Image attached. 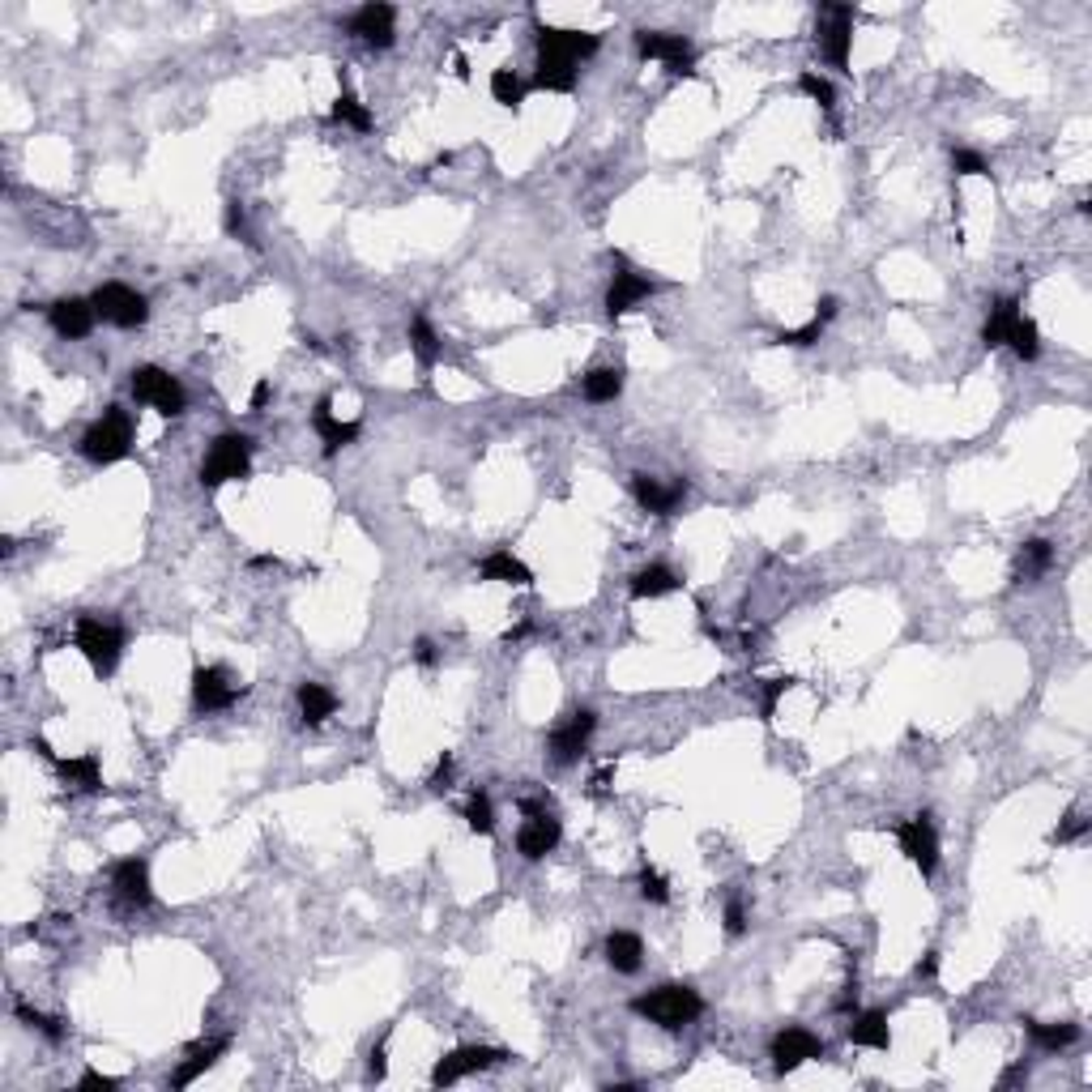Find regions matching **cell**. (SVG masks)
Here are the masks:
<instances>
[{
  "label": "cell",
  "mask_w": 1092,
  "mask_h": 1092,
  "mask_svg": "<svg viewBox=\"0 0 1092 1092\" xmlns=\"http://www.w3.org/2000/svg\"><path fill=\"white\" fill-rule=\"evenodd\" d=\"M819 333H824L819 320H811V325H803V329H781L777 346H811V342H819Z\"/></svg>",
  "instance_id": "cell-44"
},
{
  "label": "cell",
  "mask_w": 1092,
  "mask_h": 1092,
  "mask_svg": "<svg viewBox=\"0 0 1092 1092\" xmlns=\"http://www.w3.org/2000/svg\"><path fill=\"white\" fill-rule=\"evenodd\" d=\"M640 956H645V947H640V939L632 931H614L607 939V960L614 973H636L640 969Z\"/></svg>",
  "instance_id": "cell-27"
},
{
  "label": "cell",
  "mask_w": 1092,
  "mask_h": 1092,
  "mask_svg": "<svg viewBox=\"0 0 1092 1092\" xmlns=\"http://www.w3.org/2000/svg\"><path fill=\"white\" fill-rule=\"evenodd\" d=\"M448 781H453V755L444 751V755H440V764H435V773H431V781H427V786H431L435 794H444V790H448Z\"/></svg>",
  "instance_id": "cell-46"
},
{
  "label": "cell",
  "mask_w": 1092,
  "mask_h": 1092,
  "mask_svg": "<svg viewBox=\"0 0 1092 1092\" xmlns=\"http://www.w3.org/2000/svg\"><path fill=\"white\" fill-rule=\"evenodd\" d=\"M1020 316V303L1016 299H998L995 307H991V316H986V325H982V342L991 346H1003L1007 342V329H1011V320Z\"/></svg>",
  "instance_id": "cell-29"
},
{
  "label": "cell",
  "mask_w": 1092,
  "mask_h": 1092,
  "mask_svg": "<svg viewBox=\"0 0 1092 1092\" xmlns=\"http://www.w3.org/2000/svg\"><path fill=\"white\" fill-rule=\"evenodd\" d=\"M854 1046H867V1050H888L892 1046V1033H888V1016L883 1011H863L850 1029H845Z\"/></svg>",
  "instance_id": "cell-24"
},
{
  "label": "cell",
  "mask_w": 1092,
  "mask_h": 1092,
  "mask_svg": "<svg viewBox=\"0 0 1092 1092\" xmlns=\"http://www.w3.org/2000/svg\"><path fill=\"white\" fill-rule=\"evenodd\" d=\"M299 709H303L307 726H320L338 713V696H333L325 683H299Z\"/></svg>",
  "instance_id": "cell-25"
},
{
  "label": "cell",
  "mask_w": 1092,
  "mask_h": 1092,
  "mask_svg": "<svg viewBox=\"0 0 1092 1092\" xmlns=\"http://www.w3.org/2000/svg\"><path fill=\"white\" fill-rule=\"evenodd\" d=\"M223 1055H226V1037H214V1042L188 1046V1055H184V1062H179V1071L171 1075V1088H188L192 1080H201V1075L210 1071Z\"/></svg>",
  "instance_id": "cell-20"
},
{
  "label": "cell",
  "mask_w": 1092,
  "mask_h": 1092,
  "mask_svg": "<svg viewBox=\"0 0 1092 1092\" xmlns=\"http://www.w3.org/2000/svg\"><path fill=\"white\" fill-rule=\"evenodd\" d=\"M410 351L418 354L422 367H431L435 358H440V338H435V329L427 325V316H415V320H410Z\"/></svg>",
  "instance_id": "cell-34"
},
{
  "label": "cell",
  "mask_w": 1092,
  "mask_h": 1092,
  "mask_svg": "<svg viewBox=\"0 0 1092 1092\" xmlns=\"http://www.w3.org/2000/svg\"><path fill=\"white\" fill-rule=\"evenodd\" d=\"M18 1020H26L31 1029H38V1033L47 1037V1042H60V1037H64V1029H60L56 1020H47L43 1011H34V1007H26V1003H18Z\"/></svg>",
  "instance_id": "cell-41"
},
{
  "label": "cell",
  "mask_w": 1092,
  "mask_h": 1092,
  "mask_svg": "<svg viewBox=\"0 0 1092 1092\" xmlns=\"http://www.w3.org/2000/svg\"><path fill=\"white\" fill-rule=\"evenodd\" d=\"M934 969H939V956H934V952H927V960H922V965H918V978H934Z\"/></svg>",
  "instance_id": "cell-54"
},
{
  "label": "cell",
  "mask_w": 1092,
  "mask_h": 1092,
  "mask_svg": "<svg viewBox=\"0 0 1092 1092\" xmlns=\"http://www.w3.org/2000/svg\"><path fill=\"white\" fill-rule=\"evenodd\" d=\"M742 931H747V918H742V905H739V901H730V905H726V934H735V939H739Z\"/></svg>",
  "instance_id": "cell-48"
},
{
  "label": "cell",
  "mask_w": 1092,
  "mask_h": 1092,
  "mask_svg": "<svg viewBox=\"0 0 1092 1092\" xmlns=\"http://www.w3.org/2000/svg\"><path fill=\"white\" fill-rule=\"evenodd\" d=\"M598 51V34L589 31H563V26H543L538 22V56L559 60V64H581L585 56Z\"/></svg>",
  "instance_id": "cell-7"
},
{
  "label": "cell",
  "mask_w": 1092,
  "mask_h": 1092,
  "mask_svg": "<svg viewBox=\"0 0 1092 1092\" xmlns=\"http://www.w3.org/2000/svg\"><path fill=\"white\" fill-rule=\"evenodd\" d=\"M1029 1037L1042 1050H1062V1046H1071L1075 1037H1080V1029H1075V1024H1033L1029 1020Z\"/></svg>",
  "instance_id": "cell-35"
},
{
  "label": "cell",
  "mask_w": 1092,
  "mask_h": 1092,
  "mask_svg": "<svg viewBox=\"0 0 1092 1092\" xmlns=\"http://www.w3.org/2000/svg\"><path fill=\"white\" fill-rule=\"evenodd\" d=\"M128 444H133V418H128V410H120V406H111L107 415L82 435V453L95 461V466H111V461L128 457Z\"/></svg>",
  "instance_id": "cell-2"
},
{
  "label": "cell",
  "mask_w": 1092,
  "mask_h": 1092,
  "mask_svg": "<svg viewBox=\"0 0 1092 1092\" xmlns=\"http://www.w3.org/2000/svg\"><path fill=\"white\" fill-rule=\"evenodd\" d=\"M819 1055H824V1042H819L815 1033H806V1029H781V1033L773 1037V1067H777L781 1075L799 1071L803 1062H811V1059H819Z\"/></svg>",
  "instance_id": "cell-13"
},
{
  "label": "cell",
  "mask_w": 1092,
  "mask_h": 1092,
  "mask_svg": "<svg viewBox=\"0 0 1092 1092\" xmlns=\"http://www.w3.org/2000/svg\"><path fill=\"white\" fill-rule=\"evenodd\" d=\"M1003 346H1011V351H1016L1024 363H1033L1037 354H1042V338H1037V325L1029 316H1016L1011 320V329H1007V342Z\"/></svg>",
  "instance_id": "cell-31"
},
{
  "label": "cell",
  "mask_w": 1092,
  "mask_h": 1092,
  "mask_svg": "<svg viewBox=\"0 0 1092 1092\" xmlns=\"http://www.w3.org/2000/svg\"><path fill=\"white\" fill-rule=\"evenodd\" d=\"M1050 563H1055V546L1046 538H1033L1016 550V581H1037V576H1046Z\"/></svg>",
  "instance_id": "cell-26"
},
{
  "label": "cell",
  "mask_w": 1092,
  "mask_h": 1092,
  "mask_svg": "<svg viewBox=\"0 0 1092 1092\" xmlns=\"http://www.w3.org/2000/svg\"><path fill=\"white\" fill-rule=\"evenodd\" d=\"M333 120H338V124H351L354 133H367V128H371V111H367L354 95H346V90H342L338 102H333Z\"/></svg>",
  "instance_id": "cell-36"
},
{
  "label": "cell",
  "mask_w": 1092,
  "mask_h": 1092,
  "mask_svg": "<svg viewBox=\"0 0 1092 1092\" xmlns=\"http://www.w3.org/2000/svg\"><path fill=\"white\" fill-rule=\"evenodd\" d=\"M896 841H901V854L922 870V875H934V867H939V837H934L931 815L905 819V824L896 828Z\"/></svg>",
  "instance_id": "cell-8"
},
{
  "label": "cell",
  "mask_w": 1092,
  "mask_h": 1092,
  "mask_svg": "<svg viewBox=\"0 0 1092 1092\" xmlns=\"http://www.w3.org/2000/svg\"><path fill=\"white\" fill-rule=\"evenodd\" d=\"M674 589H678V576L671 568H662V563L632 576V598H662V594H674Z\"/></svg>",
  "instance_id": "cell-28"
},
{
  "label": "cell",
  "mask_w": 1092,
  "mask_h": 1092,
  "mask_svg": "<svg viewBox=\"0 0 1092 1092\" xmlns=\"http://www.w3.org/2000/svg\"><path fill=\"white\" fill-rule=\"evenodd\" d=\"M491 95H495V102H504V107H521V102H525V86H521V77L512 73V69H495L491 73Z\"/></svg>",
  "instance_id": "cell-38"
},
{
  "label": "cell",
  "mask_w": 1092,
  "mask_h": 1092,
  "mask_svg": "<svg viewBox=\"0 0 1092 1092\" xmlns=\"http://www.w3.org/2000/svg\"><path fill=\"white\" fill-rule=\"evenodd\" d=\"M508 1055L504 1050H491V1046H457L453 1055H444L435 1062L431 1071V1084H453L461 1075H474V1071H486V1067H499Z\"/></svg>",
  "instance_id": "cell-9"
},
{
  "label": "cell",
  "mask_w": 1092,
  "mask_h": 1092,
  "mask_svg": "<svg viewBox=\"0 0 1092 1092\" xmlns=\"http://www.w3.org/2000/svg\"><path fill=\"white\" fill-rule=\"evenodd\" d=\"M534 86L538 90H555V95H568V90L576 86V69H572V64H559V60H538Z\"/></svg>",
  "instance_id": "cell-33"
},
{
  "label": "cell",
  "mask_w": 1092,
  "mask_h": 1092,
  "mask_svg": "<svg viewBox=\"0 0 1092 1092\" xmlns=\"http://www.w3.org/2000/svg\"><path fill=\"white\" fill-rule=\"evenodd\" d=\"M371 1080H384V1046L371 1050Z\"/></svg>",
  "instance_id": "cell-53"
},
{
  "label": "cell",
  "mask_w": 1092,
  "mask_h": 1092,
  "mask_svg": "<svg viewBox=\"0 0 1092 1092\" xmlns=\"http://www.w3.org/2000/svg\"><path fill=\"white\" fill-rule=\"evenodd\" d=\"M828 26H819V47L832 69H850V43H854V9L850 5H824Z\"/></svg>",
  "instance_id": "cell-12"
},
{
  "label": "cell",
  "mask_w": 1092,
  "mask_h": 1092,
  "mask_svg": "<svg viewBox=\"0 0 1092 1092\" xmlns=\"http://www.w3.org/2000/svg\"><path fill=\"white\" fill-rule=\"evenodd\" d=\"M235 696H239V687L230 683V674L223 666H201V671L192 674V700H197V709H205V713L230 709Z\"/></svg>",
  "instance_id": "cell-14"
},
{
  "label": "cell",
  "mask_w": 1092,
  "mask_h": 1092,
  "mask_svg": "<svg viewBox=\"0 0 1092 1092\" xmlns=\"http://www.w3.org/2000/svg\"><path fill=\"white\" fill-rule=\"evenodd\" d=\"M111 888H115V896H120L124 905H133V909H141V905H150V863L146 858H124V863H115V870H111Z\"/></svg>",
  "instance_id": "cell-16"
},
{
  "label": "cell",
  "mask_w": 1092,
  "mask_h": 1092,
  "mask_svg": "<svg viewBox=\"0 0 1092 1092\" xmlns=\"http://www.w3.org/2000/svg\"><path fill=\"white\" fill-rule=\"evenodd\" d=\"M594 726H598V717L589 713V709L572 713L563 726H555V730H550V742H546L550 760H555V764H576V760L585 755V747H589V735H594Z\"/></svg>",
  "instance_id": "cell-11"
},
{
  "label": "cell",
  "mask_w": 1092,
  "mask_h": 1092,
  "mask_svg": "<svg viewBox=\"0 0 1092 1092\" xmlns=\"http://www.w3.org/2000/svg\"><path fill=\"white\" fill-rule=\"evenodd\" d=\"M555 845H559V819L550 815V811L530 815V819L521 824V832H517V850H521L525 863H538V858H546L550 850H555Z\"/></svg>",
  "instance_id": "cell-15"
},
{
  "label": "cell",
  "mask_w": 1092,
  "mask_h": 1092,
  "mask_svg": "<svg viewBox=\"0 0 1092 1092\" xmlns=\"http://www.w3.org/2000/svg\"><path fill=\"white\" fill-rule=\"evenodd\" d=\"M77 1088H82V1092H98V1088H102V1092H111V1088H120V1080H115V1075H102V1071H86V1075H82V1084H77Z\"/></svg>",
  "instance_id": "cell-47"
},
{
  "label": "cell",
  "mask_w": 1092,
  "mask_h": 1092,
  "mask_svg": "<svg viewBox=\"0 0 1092 1092\" xmlns=\"http://www.w3.org/2000/svg\"><path fill=\"white\" fill-rule=\"evenodd\" d=\"M525 632H530V623H517V627H512V632H508V636H504V640H508V645H512V640H521V636H525Z\"/></svg>",
  "instance_id": "cell-55"
},
{
  "label": "cell",
  "mask_w": 1092,
  "mask_h": 1092,
  "mask_svg": "<svg viewBox=\"0 0 1092 1092\" xmlns=\"http://www.w3.org/2000/svg\"><path fill=\"white\" fill-rule=\"evenodd\" d=\"M653 287L640 274H632V269H623V274H614V282H610V290H607V312L610 316H623V312H632V307L645 299Z\"/></svg>",
  "instance_id": "cell-23"
},
{
  "label": "cell",
  "mask_w": 1092,
  "mask_h": 1092,
  "mask_svg": "<svg viewBox=\"0 0 1092 1092\" xmlns=\"http://www.w3.org/2000/svg\"><path fill=\"white\" fill-rule=\"evenodd\" d=\"M226 230H230V235H243V210H239V201L226 205Z\"/></svg>",
  "instance_id": "cell-49"
},
{
  "label": "cell",
  "mask_w": 1092,
  "mask_h": 1092,
  "mask_svg": "<svg viewBox=\"0 0 1092 1092\" xmlns=\"http://www.w3.org/2000/svg\"><path fill=\"white\" fill-rule=\"evenodd\" d=\"M56 768H60V777H64V781H73L77 790H90V794L102 790V777H98V760H95V755H77V760H60Z\"/></svg>",
  "instance_id": "cell-32"
},
{
  "label": "cell",
  "mask_w": 1092,
  "mask_h": 1092,
  "mask_svg": "<svg viewBox=\"0 0 1092 1092\" xmlns=\"http://www.w3.org/2000/svg\"><path fill=\"white\" fill-rule=\"evenodd\" d=\"M415 662L418 666H435V645H431V640H418V645H415Z\"/></svg>",
  "instance_id": "cell-51"
},
{
  "label": "cell",
  "mask_w": 1092,
  "mask_h": 1092,
  "mask_svg": "<svg viewBox=\"0 0 1092 1092\" xmlns=\"http://www.w3.org/2000/svg\"><path fill=\"white\" fill-rule=\"evenodd\" d=\"M479 576H482V581H499V585H517V589H530V585H534V572L525 568V563L512 555V550H495V555H486L482 568H479Z\"/></svg>",
  "instance_id": "cell-22"
},
{
  "label": "cell",
  "mask_w": 1092,
  "mask_h": 1092,
  "mask_svg": "<svg viewBox=\"0 0 1092 1092\" xmlns=\"http://www.w3.org/2000/svg\"><path fill=\"white\" fill-rule=\"evenodd\" d=\"M265 402H269V380H261L252 389V410H265Z\"/></svg>",
  "instance_id": "cell-52"
},
{
  "label": "cell",
  "mask_w": 1092,
  "mask_h": 1092,
  "mask_svg": "<svg viewBox=\"0 0 1092 1092\" xmlns=\"http://www.w3.org/2000/svg\"><path fill=\"white\" fill-rule=\"evenodd\" d=\"M799 90H803L806 98H815L824 111L837 107V90H832L828 77H819V73H803V77H799Z\"/></svg>",
  "instance_id": "cell-39"
},
{
  "label": "cell",
  "mask_w": 1092,
  "mask_h": 1092,
  "mask_svg": "<svg viewBox=\"0 0 1092 1092\" xmlns=\"http://www.w3.org/2000/svg\"><path fill=\"white\" fill-rule=\"evenodd\" d=\"M95 303L90 299H56L51 303V329L60 333V338H86L90 329H95Z\"/></svg>",
  "instance_id": "cell-19"
},
{
  "label": "cell",
  "mask_w": 1092,
  "mask_h": 1092,
  "mask_svg": "<svg viewBox=\"0 0 1092 1092\" xmlns=\"http://www.w3.org/2000/svg\"><path fill=\"white\" fill-rule=\"evenodd\" d=\"M790 687H794V678H768V687H764V700H760V717H764V722H773V713H777V700L786 696Z\"/></svg>",
  "instance_id": "cell-43"
},
{
  "label": "cell",
  "mask_w": 1092,
  "mask_h": 1092,
  "mask_svg": "<svg viewBox=\"0 0 1092 1092\" xmlns=\"http://www.w3.org/2000/svg\"><path fill=\"white\" fill-rule=\"evenodd\" d=\"M636 51L645 60H662L671 73H691V60H696V51H691V38L683 34H662V31H636Z\"/></svg>",
  "instance_id": "cell-10"
},
{
  "label": "cell",
  "mask_w": 1092,
  "mask_h": 1092,
  "mask_svg": "<svg viewBox=\"0 0 1092 1092\" xmlns=\"http://www.w3.org/2000/svg\"><path fill=\"white\" fill-rule=\"evenodd\" d=\"M632 1011L653 1024H662V1029H683V1024H691L704 1011V998L691 991V986H658V991L640 995Z\"/></svg>",
  "instance_id": "cell-1"
},
{
  "label": "cell",
  "mask_w": 1092,
  "mask_h": 1092,
  "mask_svg": "<svg viewBox=\"0 0 1092 1092\" xmlns=\"http://www.w3.org/2000/svg\"><path fill=\"white\" fill-rule=\"evenodd\" d=\"M952 171L956 175H991V162L978 150H952Z\"/></svg>",
  "instance_id": "cell-40"
},
{
  "label": "cell",
  "mask_w": 1092,
  "mask_h": 1092,
  "mask_svg": "<svg viewBox=\"0 0 1092 1092\" xmlns=\"http://www.w3.org/2000/svg\"><path fill=\"white\" fill-rule=\"evenodd\" d=\"M466 824H470V832H479V837H491L495 811H491V799H486V794H479V790L470 794V803H466Z\"/></svg>",
  "instance_id": "cell-37"
},
{
  "label": "cell",
  "mask_w": 1092,
  "mask_h": 1092,
  "mask_svg": "<svg viewBox=\"0 0 1092 1092\" xmlns=\"http://www.w3.org/2000/svg\"><path fill=\"white\" fill-rule=\"evenodd\" d=\"M1088 832V819L1080 815V811H1067V819H1062V828L1055 832V841L1059 845H1067V841H1075V837H1084Z\"/></svg>",
  "instance_id": "cell-45"
},
{
  "label": "cell",
  "mask_w": 1092,
  "mask_h": 1092,
  "mask_svg": "<svg viewBox=\"0 0 1092 1092\" xmlns=\"http://www.w3.org/2000/svg\"><path fill=\"white\" fill-rule=\"evenodd\" d=\"M252 470V440L248 435H218L210 444V453L201 461V482L205 486H223L235 479H248Z\"/></svg>",
  "instance_id": "cell-3"
},
{
  "label": "cell",
  "mask_w": 1092,
  "mask_h": 1092,
  "mask_svg": "<svg viewBox=\"0 0 1092 1092\" xmlns=\"http://www.w3.org/2000/svg\"><path fill=\"white\" fill-rule=\"evenodd\" d=\"M640 896H645V901H653V905H666L671 901V888H666V879L658 875V870H640Z\"/></svg>",
  "instance_id": "cell-42"
},
{
  "label": "cell",
  "mask_w": 1092,
  "mask_h": 1092,
  "mask_svg": "<svg viewBox=\"0 0 1092 1092\" xmlns=\"http://www.w3.org/2000/svg\"><path fill=\"white\" fill-rule=\"evenodd\" d=\"M393 22H397V13H393V5H363L351 18V34L354 38H363L367 47H389L393 43Z\"/></svg>",
  "instance_id": "cell-18"
},
{
  "label": "cell",
  "mask_w": 1092,
  "mask_h": 1092,
  "mask_svg": "<svg viewBox=\"0 0 1092 1092\" xmlns=\"http://www.w3.org/2000/svg\"><path fill=\"white\" fill-rule=\"evenodd\" d=\"M133 397H137V402H146V406H154L166 418L184 415V402H188L184 384H179L171 371H162V367H154V363L133 371Z\"/></svg>",
  "instance_id": "cell-6"
},
{
  "label": "cell",
  "mask_w": 1092,
  "mask_h": 1092,
  "mask_svg": "<svg viewBox=\"0 0 1092 1092\" xmlns=\"http://www.w3.org/2000/svg\"><path fill=\"white\" fill-rule=\"evenodd\" d=\"M312 427L320 431V440H325V453H329V457L338 453V448L354 444V435H358V422H338V418H333V402H329V397H320V402H316V410H312Z\"/></svg>",
  "instance_id": "cell-21"
},
{
  "label": "cell",
  "mask_w": 1092,
  "mask_h": 1092,
  "mask_svg": "<svg viewBox=\"0 0 1092 1092\" xmlns=\"http://www.w3.org/2000/svg\"><path fill=\"white\" fill-rule=\"evenodd\" d=\"M77 649L86 653V662L95 666L98 674H111L115 662H120V649H124V632L107 619L82 614V619H77Z\"/></svg>",
  "instance_id": "cell-4"
},
{
  "label": "cell",
  "mask_w": 1092,
  "mask_h": 1092,
  "mask_svg": "<svg viewBox=\"0 0 1092 1092\" xmlns=\"http://www.w3.org/2000/svg\"><path fill=\"white\" fill-rule=\"evenodd\" d=\"M837 307H841V303L832 299V294H824V299H819V312H815V320H819V325H828V320L837 316Z\"/></svg>",
  "instance_id": "cell-50"
},
{
  "label": "cell",
  "mask_w": 1092,
  "mask_h": 1092,
  "mask_svg": "<svg viewBox=\"0 0 1092 1092\" xmlns=\"http://www.w3.org/2000/svg\"><path fill=\"white\" fill-rule=\"evenodd\" d=\"M623 393V371L619 367H598L585 376V397L589 402H614V397Z\"/></svg>",
  "instance_id": "cell-30"
},
{
  "label": "cell",
  "mask_w": 1092,
  "mask_h": 1092,
  "mask_svg": "<svg viewBox=\"0 0 1092 1092\" xmlns=\"http://www.w3.org/2000/svg\"><path fill=\"white\" fill-rule=\"evenodd\" d=\"M632 495L640 499V508H649L653 517H671V512L683 504V495H687V482L678 479V482H658V479H649V474H636L632 479Z\"/></svg>",
  "instance_id": "cell-17"
},
{
  "label": "cell",
  "mask_w": 1092,
  "mask_h": 1092,
  "mask_svg": "<svg viewBox=\"0 0 1092 1092\" xmlns=\"http://www.w3.org/2000/svg\"><path fill=\"white\" fill-rule=\"evenodd\" d=\"M90 303H95V312L107 320V325H115V329H141L150 320L146 294H137L133 287H124V282H107V287H98Z\"/></svg>",
  "instance_id": "cell-5"
}]
</instances>
